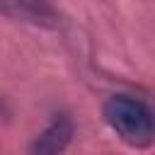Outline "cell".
Segmentation results:
<instances>
[{
    "instance_id": "cell-1",
    "label": "cell",
    "mask_w": 155,
    "mask_h": 155,
    "mask_svg": "<svg viewBox=\"0 0 155 155\" xmlns=\"http://www.w3.org/2000/svg\"><path fill=\"white\" fill-rule=\"evenodd\" d=\"M104 121L128 145L145 148L155 138V116L150 107L131 94H111L104 102Z\"/></svg>"
},
{
    "instance_id": "cell-2",
    "label": "cell",
    "mask_w": 155,
    "mask_h": 155,
    "mask_svg": "<svg viewBox=\"0 0 155 155\" xmlns=\"http://www.w3.org/2000/svg\"><path fill=\"white\" fill-rule=\"evenodd\" d=\"M75 133V124L68 114H58L31 143L29 155H63V150L70 145Z\"/></svg>"
}]
</instances>
